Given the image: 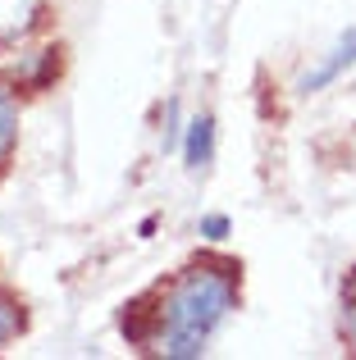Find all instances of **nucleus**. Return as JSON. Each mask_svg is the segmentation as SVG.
Listing matches in <instances>:
<instances>
[{"instance_id": "nucleus-1", "label": "nucleus", "mask_w": 356, "mask_h": 360, "mask_svg": "<svg viewBox=\"0 0 356 360\" xmlns=\"http://www.w3.org/2000/svg\"><path fill=\"white\" fill-rule=\"evenodd\" d=\"M233 274H238L233 264H192V269H183V278L160 301V324H155L160 352L170 360H192L205 352L210 333L238 301V278Z\"/></svg>"}, {"instance_id": "nucleus-2", "label": "nucleus", "mask_w": 356, "mask_h": 360, "mask_svg": "<svg viewBox=\"0 0 356 360\" xmlns=\"http://www.w3.org/2000/svg\"><path fill=\"white\" fill-rule=\"evenodd\" d=\"M352 64H356V27H352L348 37H338V46L329 51V60H324L320 69H315V73H306V78H302V91H320L324 82H333L343 69H352Z\"/></svg>"}, {"instance_id": "nucleus-3", "label": "nucleus", "mask_w": 356, "mask_h": 360, "mask_svg": "<svg viewBox=\"0 0 356 360\" xmlns=\"http://www.w3.org/2000/svg\"><path fill=\"white\" fill-rule=\"evenodd\" d=\"M42 14V0H0V46L18 41Z\"/></svg>"}, {"instance_id": "nucleus-4", "label": "nucleus", "mask_w": 356, "mask_h": 360, "mask_svg": "<svg viewBox=\"0 0 356 360\" xmlns=\"http://www.w3.org/2000/svg\"><path fill=\"white\" fill-rule=\"evenodd\" d=\"M210 137H215L210 119H192L187 123V169H201L205 160H210Z\"/></svg>"}, {"instance_id": "nucleus-5", "label": "nucleus", "mask_w": 356, "mask_h": 360, "mask_svg": "<svg viewBox=\"0 0 356 360\" xmlns=\"http://www.w3.org/2000/svg\"><path fill=\"white\" fill-rule=\"evenodd\" d=\"M18 328H23V310H18L9 297H0V347H5Z\"/></svg>"}, {"instance_id": "nucleus-6", "label": "nucleus", "mask_w": 356, "mask_h": 360, "mask_svg": "<svg viewBox=\"0 0 356 360\" xmlns=\"http://www.w3.org/2000/svg\"><path fill=\"white\" fill-rule=\"evenodd\" d=\"M14 101L5 96V91H0V155H5L9 150V141H14Z\"/></svg>"}, {"instance_id": "nucleus-7", "label": "nucleus", "mask_w": 356, "mask_h": 360, "mask_svg": "<svg viewBox=\"0 0 356 360\" xmlns=\"http://www.w3.org/2000/svg\"><path fill=\"white\" fill-rule=\"evenodd\" d=\"M201 233L205 238H224V233H229V219H224V214H210V219L201 224Z\"/></svg>"}, {"instance_id": "nucleus-8", "label": "nucleus", "mask_w": 356, "mask_h": 360, "mask_svg": "<svg viewBox=\"0 0 356 360\" xmlns=\"http://www.w3.org/2000/svg\"><path fill=\"white\" fill-rule=\"evenodd\" d=\"M348 328H352V338H356V288H352V297H348Z\"/></svg>"}]
</instances>
